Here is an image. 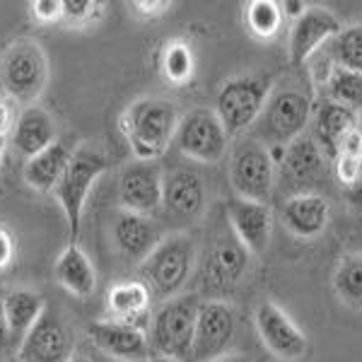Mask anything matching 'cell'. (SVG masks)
I'll use <instances>...</instances> for the list:
<instances>
[{"instance_id": "6da1fadb", "label": "cell", "mask_w": 362, "mask_h": 362, "mask_svg": "<svg viewBox=\"0 0 362 362\" xmlns=\"http://www.w3.org/2000/svg\"><path fill=\"white\" fill-rule=\"evenodd\" d=\"M177 107L167 99H140L126 112L124 133L138 162H155L165 155L179 128Z\"/></svg>"}, {"instance_id": "7a4b0ae2", "label": "cell", "mask_w": 362, "mask_h": 362, "mask_svg": "<svg viewBox=\"0 0 362 362\" xmlns=\"http://www.w3.org/2000/svg\"><path fill=\"white\" fill-rule=\"evenodd\" d=\"M107 167H109V160L102 150L95 148V145H87V143L78 145L68 169L63 172L61 181L56 184L54 196L68 220L70 244H75V239L80 235V223H83L87 194L92 191L95 181L107 172Z\"/></svg>"}, {"instance_id": "3957f363", "label": "cell", "mask_w": 362, "mask_h": 362, "mask_svg": "<svg viewBox=\"0 0 362 362\" xmlns=\"http://www.w3.org/2000/svg\"><path fill=\"white\" fill-rule=\"evenodd\" d=\"M201 300L198 295H177L167 300L150 321V348L155 355H165V358L186 360L191 358V348H194V334H196V319Z\"/></svg>"}, {"instance_id": "277c9868", "label": "cell", "mask_w": 362, "mask_h": 362, "mask_svg": "<svg viewBox=\"0 0 362 362\" xmlns=\"http://www.w3.org/2000/svg\"><path fill=\"white\" fill-rule=\"evenodd\" d=\"M196 247L194 239L186 235H172L162 239L157 249L145 259L143 278L148 290L162 300H172L184 290L186 280L194 271Z\"/></svg>"}, {"instance_id": "5b68a950", "label": "cell", "mask_w": 362, "mask_h": 362, "mask_svg": "<svg viewBox=\"0 0 362 362\" xmlns=\"http://www.w3.org/2000/svg\"><path fill=\"white\" fill-rule=\"evenodd\" d=\"M271 97V80L259 75H242L223 85L215 99V114L225 126L227 136L244 133L264 114Z\"/></svg>"}, {"instance_id": "8992f818", "label": "cell", "mask_w": 362, "mask_h": 362, "mask_svg": "<svg viewBox=\"0 0 362 362\" xmlns=\"http://www.w3.org/2000/svg\"><path fill=\"white\" fill-rule=\"evenodd\" d=\"M3 87L15 102H34L46 87L49 63L44 49L32 39H17L8 46L0 63Z\"/></svg>"}, {"instance_id": "52a82bcc", "label": "cell", "mask_w": 362, "mask_h": 362, "mask_svg": "<svg viewBox=\"0 0 362 362\" xmlns=\"http://www.w3.org/2000/svg\"><path fill=\"white\" fill-rule=\"evenodd\" d=\"M312 114V99L302 90H280L268 97V104L259 119L261 133L271 143L268 148H285L295 138L305 136Z\"/></svg>"}, {"instance_id": "ba28073f", "label": "cell", "mask_w": 362, "mask_h": 362, "mask_svg": "<svg viewBox=\"0 0 362 362\" xmlns=\"http://www.w3.org/2000/svg\"><path fill=\"white\" fill-rule=\"evenodd\" d=\"M232 189L239 198L266 203L276 181V162L271 157L268 145L247 140L235 150L230 165Z\"/></svg>"}, {"instance_id": "9c48e42d", "label": "cell", "mask_w": 362, "mask_h": 362, "mask_svg": "<svg viewBox=\"0 0 362 362\" xmlns=\"http://www.w3.org/2000/svg\"><path fill=\"white\" fill-rule=\"evenodd\" d=\"M179 153L196 162H218L227 153V136L225 126L220 124L218 114L198 109V112L186 114L179 121L177 136H174Z\"/></svg>"}, {"instance_id": "30bf717a", "label": "cell", "mask_w": 362, "mask_h": 362, "mask_svg": "<svg viewBox=\"0 0 362 362\" xmlns=\"http://www.w3.org/2000/svg\"><path fill=\"white\" fill-rule=\"evenodd\" d=\"M237 317L235 309L227 302L208 300L201 302L196 319L194 348H191V360L194 362H210L227 355V348L235 341Z\"/></svg>"}, {"instance_id": "8fae6325", "label": "cell", "mask_w": 362, "mask_h": 362, "mask_svg": "<svg viewBox=\"0 0 362 362\" xmlns=\"http://www.w3.org/2000/svg\"><path fill=\"white\" fill-rule=\"evenodd\" d=\"M75 338L54 309H46L34 329L20 343V362H70Z\"/></svg>"}, {"instance_id": "7c38bea8", "label": "cell", "mask_w": 362, "mask_h": 362, "mask_svg": "<svg viewBox=\"0 0 362 362\" xmlns=\"http://www.w3.org/2000/svg\"><path fill=\"white\" fill-rule=\"evenodd\" d=\"M162 191H165V177L153 162H136L121 174L119 201L126 213L145 215V218L153 215L162 208Z\"/></svg>"}, {"instance_id": "4fadbf2b", "label": "cell", "mask_w": 362, "mask_h": 362, "mask_svg": "<svg viewBox=\"0 0 362 362\" xmlns=\"http://www.w3.org/2000/svg\"><path fill=\"white\" fill-rule=\"evenodd\" d=\"M256 329L264 346L280 360H300L307 353V336L273 302H264L256 309Z\"/></svg>"}, {"instance_id": "5bb4252c", "label": "cell", "mask_w": 362, "mask_h": 362, "mask_svg": "<svg viewBox=\"0 0 362 362\" xmlns=\"http://www.w3.org/2000/svg\"><path fill=\"white\" fill-rule=\"evenodd\" d=\"M227 220L235 232V237L242 242V247L254 256L266 254L271 242L273 215L268 203L247 201V198H230L227 201Z\"/></svg>"}, {"instance_id": "9a60e30c", "label": "cell", "mask_w": 362, "mask_h": 362, "mask_svg": "<svg viewBox=\"0 0 362 362\" xmlns=\"http://www.w3.org/2000/svg\"><path fill=\"white\" fill-rule=\"evenodd\" d=\"M92 343L102 350V353L112 355L116 360H126V362H138L145 360L150 355V341L143 334V329L136 324H128V321L119 319H104L95 321L87 329Z\"/></svg>"}, {"instance_id": "2e32d148", "label": "cell", "mask_w": 362, "mask_h": 362, "mask_svg": "<svg viewBox=\"0 0 362 362\" xmlns=\"http://www.w3.org/2000/svg\"><path fill=\"white\" fill-rule=\"evenodd\" d=\"M249 266V251L242 247V242L235 237H220L218 242L210 247L206 264H203V278L210 290L227 293L242 280Z\"/></svg>"}, {"instance_id": "e0dca14e", "label": "cell", "mask_w": 362, "mask_h": 362, "mask_svg": "<svg viewBox=\"0 0 362 362\" xmlns=\"http://www.w3.org/2000/svg\"><path fill=\"white\" fill-rule=\"evenodd\" d=\"M341 32V22L334 13L321 8L307 10L300 20H295L293 32H290V61L295 66H305L321 44H329L336 34Z\"/></svg>"}, {"instance_id": "ac0fdd59", "label": "cell", "mask_w": 362, "mask_h": 362, "mask_svg": "<svg viewBox=\"0 0 362 362\" xmlns=\"http://www.w3.org/2000/svg\"><path fill=\"white\" fill-rule=\"evenodd\" d=\"M112 239L128 264H145L160 244V230L150 218L121 210L112 223Z\"/></svg>"}, {"instance_id": "d6986e66", "label": "cell", "mask_w": 362, "mask_h": 362, "mask_svg": "<svg viewBox=\"0 0 362 362\" xmlns=\"http://www.w3.org/2000/svg\"><path fill=\"white\" fill-rule=\"evenodd\" d=\"M312 121H314L312 138L319 143L321 153L331 157V160H336L343 140L358 128V114L353 109L343 107V104L331 102V99H324L314 109Z\"/></svg>"}, {"instance_id": "ffe728a7", "label": "cell", "mask_w": 362, "mask_h": 362, "mask_svg": "<svg viewBox=\"0 0 362 362\" xmlns=\"http://www.w3.org/2000/svg\"><path fill=\"white\" fill-rule=\"evenodd\" d=\"M206 206V186L203 179L191 169H177L165 177L162 208L174 218L191 220Z\"/></svg>"}, {"instance_id": "44dd1931", "label": "cell", "mask_w": 362, "mask_h": 362, "mask_svg": "<svg viewBox=\"0 0 362 362\" xmlns=\"http://www.w3.org/2000/svg\"><path fill=\"white\" fill-rule=\"evenodd\" d=\"M331 218L329 201L319 194H297L283 206V223L302 239L319 237Z\"/></svg>"}, {"instance_id": "7402d4cb", "label": "cell", "mask_w": 362, "mask_h": 362, "mask_svg": "<svg viewBox=\"0 0 362 362\" xmlns=\"http://www.w3.org/2000/svg\"><path fill=\"white\" fill-rule=\"evenodd\" d=\"M75 148L66 138H58L51 148L42 150L39 155L29 157L25 165V181L37 191H54L56 184L61 181L63 172L68 169L73 160Z\"/></svg>"}, {"instance_id": "603a6c76", "label": "cell", "mask_w": 362, "mask_h": 362, "mask_svg": "<svg viewBox=\"0 0 362 362\" xmlns=\"http://www.w3.org/2000/svg\"><path fill=\"white\" fill-rule=\"evenodd\" d=\"M324 162L326 155L321 153L319 143L312 136H300L295 138L290 145H285L283 153V174H288V179L293 184L300 186H312L314 181H319V177L324 174Z\"/></svg>"}, {"instance_id": "cb8c5ba5", "label": "cell", "mask_w": 362, "mask_h": 362, "mask_svg": "<svg viewBox=\"0 0 362 362\" xmlns=\"http://www.w3.org/2000/svg\"><path fill=\"white\" fill-rule=\"evenodd\" d=\"M56 124L42 107H27L13 126V143L22 155L34 157L56 143Z\"/></svg>"}, {"instance_id": "d4e9b609", "label": "cell", "mask_w": 362, "mask_h": 362, "mask_svg": "<svg viewBox=\"0 0 362 362\" xmlns=\"http://www.w3.org/2000/svg\"><path fill=\"white\" fill-rule=\"evenodd\" d=\"M56 280L75 297H90L97 288V271L78 244H68L56 261Z\"/></svg>"}, {"instance_id": "484cf974", "label": "cell", "mask_w": 362, "mask_h": 362, "mask_svg": "<svg viewBox=\"0 0 362 362\" xmlns=\"http://www.w3.org/2000/svg\"><path fill=\"white\" fill-rule=\"evenodd\" d=\"M3 302H5V317H8L13 341L22 343V338L34 329V324H37V321L42 319V314L46 312L42 295L20 288V290L5 293Z\"/></svg>"}, {"instance_id": "4316f807", "label": "cell", "mask_w": 362, "mask_h": 362, "mask_svg": "<svg viewBox=\"0 0 362 362\" xmlns=\"http://www.w3.org/2000/svg\"><path fill=\"white\" fill-rule=\"evenodd\" d=\"M150 305V290L145 283H121L109 293V309L114 319L136 324V319H143ZM138 326V324H136Z\"/></svg>"}, {"instance_id": "83f0119b", "label": "cell", "mask_w": 362, "mask_h": 362, "mask_svg": "<svg viewBox=\"0 0 362 362\" xmlns=\"http://www.w3.org/2000/svg\"><path fill=\"white\" fill-rule=\"evenodd\" d=\"M334 288L348 307H362V254L343 256L336 268Z\"/></svg>"}, {"instance_id": "f1b7e54d", "label": "cell", "mask_w": 362, "mask_h": 362, "mask_svg": "<svg viewBox=\"0 0 362 362\" xmlns=\"http://www.w3.org/2000/svg\"><path fill=\"white\" fill-rule=\"evenodd\" d=\"M326 87H329L331 102L343 104V107L353 109L355 114L362 112V73H355V70L348 68H336Z\"/></svg>"}, {"instance_id": "f546056e", "label": "cell", "mask_w": 362, "mask_h": 362, "mask_svg": "<svg viewBox=\"0 0 362 362\" xmlns=\"http://www.w3.org/2000/svg\"><path fill=\"white\" fill-rule=\"evenodd\" d=\"M329 51L338 68L362 73V25L341 29L329 42Z\"/></svg>"}, {"instance_id": "4dcf8cb0", "label": "cell", "mask_w": 362, "mask_h": 362, "mask_svg": "<svg viewBox=\"0 0 362 362\" xmlns=\"http://www.w3.org/2000/svg\"><path fill=\"white\" fill-rule=\"evenodd\" d=\"M247 25L256 37L268 39L280 29V20H283V10L273 0H254L247 8Z\"/></svg>"}, {"instance_id": "1f68e13d", "label": "cell", "mask_w": 362, "mask_h": 362, "mask_svg": "<svg viewBox=\"0 0 362 362\" xmlns=\"http://www.w3.org/2000/svg\"><path fill=\"white\" fill-rule=\"evenodd\" d=\"M162 68H165L167 78L174 80V83L189 80L191 73H194V56H191V49L186 44L167 46L165 58H162Z\"/></svg>"}, {"instance_id": "d6a6232c", "label": "cell", "mask_w": 362, "mask_h": 362, "mask_svg": "<svg viewBox=\"0 0 362 362\" xmlns=\"http://www.w3.org/2000/svg\"><path fill=\"white\" fill-rule=\"evenodd\" d=\"M95 8H97V3H92V0H66V3H63V17H68V20H73V22H80V20L92 17V10Z\"/></svg>"}, {"instance_id": "836d02e7", "label": "cell", "mask_w": 362, "mask_h": 362, "mask_svg": "<svg viewBox=\"0 0 362 362\" xmlns=\"http://www.w3.org/2000/svg\"><path fill=\"white\" fill-rule=\"evenodd\" d=\"M32 10L39 20H46V22L56 20V17H63V3H58V0H37V3H32Z\"/></svg>"}, {"instance_id": "e575fe53", "label": "cell", "mask_w": 362, "mask_h": 362, "mask_svg": "<svg viewBox=\"0 0 362 362\" xmlns=\"http://www.w3.org/2000/svg\"><path fill=\"white\" fill-rule=\"evenodd\" d=\"M13 254H15L13 237H10L5 230H0V268H5L10 261H13Z\"/></svg>"}, {"instance_id": "d590c367", "label": "cell", "mask_w": 362, "mask_h": 362, "mask_svg": "<svg viewBox=\"0 0 362 362\" xmlns=\"http://www.w3.org/2000/svg\"><path fill=\"white\" fill-rule=\"evenodd\" d=\"M13 343V334H10V324H8V317H5V302H3V295H0V348L10 346Z\"/></svg>"}, {"instance_id": "8d00e7d4", "label": "cell", "mask_w": 362, "mask_h": 362, "mask_svg": "<svg viewBox=\"0 0 362 362\" xmlns=\"http://www.w3.org/2000/svg\"><path fill=\"white\" fill-rule=\"evenodd\" d=\"M10 128H13V109H10L8 102L0 99V138H3Z\"/></svg>"}, {"instance_id": "74e56055", "label": "cell", "mask_w": 362, "mask_h": 362, "mask_svg": "<svg viewBox=\"0 0 362 362\" xmlns=\"http://www.w3.org/2000/svg\"><path fill=\"white\" fill-rule=\"evenodd\" d=\"M307 5L305 3H297V0H285L283 3V13L285 15H290V17H295V20H300L302 15L307 13Z\"/></svg>"}, {"instance_id": "f35d334b", "label": "cell", "mask_w": 362, "mask_h": 362, "mask_svg": "<svg viewBox=\"0 0 362 362\" xmlns=\"http://www.w3.org/2000/svg\"><path fill=\"white\" fill-rule=\"evenodd\" d=\"M210 362H244V360H242V355H223V358L210 360Z\"/></svg>"}, {"instance_id": "ab89813d", "label": "cell", "mask_w": 362, "mask_h": 362, "mask_svg": "<svg viewBox=\"0 0 362 362\" xmlns=\"http://www.w3.org/2000/svg\"><path fill=\"white\" fill-rule=\"evenodd\" d=\"M148 362H184V360H177V358H165V355H153V358H148Z\"/></svg>"}, {"instance_id": "60d3db41", "label": "cell", "mask_w": 362, "mask_h": 362, "mask_svg": "<svg viewBox=\"0 0 362 362\" xmlns=\"http://www.w3.org/2000/svg\"><path fill=\"white\" fill-rule=\"evenodd\" d=\"M358 133H360V138H362V112H358Z\"/></svg>"}, {"instance_id": "b9f144b4", "label": "cell", "mask_w": 362, "mask_h": 362, "mask_svg": "<svg viewBox=\"0 0 362 362\" xmlns=\"http://www.w3.org/2000/svg\"><path fill=\"white\" fill-rule=\"evenodd\" d=\"M70 362H87V360H83V358H78V360H70Z\"/></svg>"}, {"instance_id": "7bdbcfd3", "label": "cell", "mask_w": 362, "mask_h": 362, "mask_svg": "<svg viewBox=\"0 0 362 362\" xmlns=\"http://www.w3.org/2000/svg\"><path fill=\"white\" fill-rule=\"evenodd\" d=\"M0 140H3V138H0ZM0 148H3V145H0Z\"/></svg>"}]
</instances>
